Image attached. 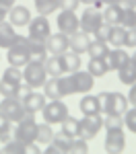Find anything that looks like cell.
<instances>
[{
    "mask_svg": "<svg viewBox=\"0 0 136 154\" xmlns=\"http://www.w3.org/2000/svg\"><path fill=\"white\" fill-rule=\"evenodd\" d=\"M6 60H8V66H17V68H23L27 62H31L29 48H27V37L25 35L12 37V43H11V48H8Z\"/></svg>",
    "mask_w": 136,
    "mask_h": 154,
    "instance_id": "6da1fadb",
    "label": "cell"
},
{
    "mask_svg": "<svg viewBox=\"0 0 136 154\" xmlns=\"http://www.w3.org/2000/svg\"><path fill=\"white\" fill-rule=\"evenodd\" d=\"M101 111L107 113H115V115H124L126 109L130 107L128 99L122 93H101Z\"/></svg>",
    "mask_w": 136,
    "mask_h": 154,
    "instance_id": "7a4b0ae2",
    "label": "cell"
},
{
    "mask_svg": "<svg viewBox=\"0 0 136 154\" xmlns=\"http://www.w3.org/2000/svg\"><path fill=\"white\" fill-rule=\"evenodd\" d=\"M23 80L29 84L31 88L43 86V82L48 80V72L43 68V62H35V60L27 62L23 66Z\"/></svg>",
    "mask_w": 136,
    "mask_h": 154,
    "instance_id": "3957f363",
    "label": "cell"
},
{
    "mask_svg": "<svg viewBox=\"0 0 136 154\" xmlns=\"http://www.w3.org/2000/svg\"><path fill=\"white\" fill-rule=\"evenodd\" d=\"M17 130H14V140L19 142H35V136H37V121H35V113L27 111L25 117L21 121H17Z\"/></svg>",
    "mask_w": 136,
    "mask_h": 154,
    "instance_id": "277c9868",
    "label": "cell"
},
{
    "mask_svg": "<svg viewBox=\"0 0 136 154\" xmlns=\"http://www.w3.org/2000/svg\"><path fill=\"white\" fill-rule=\"evenodd\" d=\"M103 128V119L99 113H93V115H85L83 119H78V138H83V140H93L95 136H97L99 131Z\"/></svg>",
    "mask_w": 136,
    "mask_h": 154,
    "instance_id": "5b68a950",
    "label": "cell"
},
{
    "mask_svg": "<svg viewBox=\"0 0 136 154\" xmlns=\"http://www.w3.org/2000/svg\"><path fill=\"white\" fill-rule=\"evenodd\" d=\"M0 113L8 119L11 123H17L25 117L27 109L23 107V101H19L17 97H4L0 103Z\"/></svg>",
    "mask_w": 136,
    "mask_h": 154,
    "instance_id": "8992f818",
    "label": "cell"
},
{
    "mask_svg": "<svg viewBox=\"0 0 136 154\" xmlns=\"http://www.w3.org/2000/svg\"><path fill=\"white\" fill-rule=\"evenodd\" d=\"M41 113H43V121L54 125V123H60L62 119L68 115V107L62 99H49V103L43 105Z\"/></svg>",
    "mask_w": 136,
    "mask_h": 154,
    "instance_id": "52a82bcc",
    "label": "cell"
},
{
    "mask_svg": "<svg viewBox=\"0 0 136 154\" xmlns=\"http://www.w3.org/2000/svg\"><path fill=\"white\" fill-rule=\"evenodd\" d=\"M101 23H103L101 8H97V6L91 4V6H87L85 11H83V17L78 19V29L85 31V33H89V35H93V31H95Z\"/></svg>",
    "mask_w": 136,
    "mask_h": 154,
    "instance_id": "ba28073f",
    "label": "cell"
},
{
    "mask_svg": "<svg viewBox=\"0 0 136 154\" xmlns=\"http://www.w3.org/2000/svg\"><path fill=\"white\" fill-rule=\"evenodd\" d=\"M103 148H105V152H109V154L124 152V148H126V134H124V128L107 130V136H105V144H103Z\"/></svg>",
    "mask_w": 136,
    "mask_h": 154,
    "instance_id": "9c48e42d",
    "label": "cell"
},
{
    "mask_svg": "<svg viewBox=\"0 0 136 154\" xmlns=\"http://www.w3.org/2000/svg\"><path fill=\"white\" fill-rule=\"evenodd\" d=\"M56 23H58V31L68 37L78 31V17L74 14V11H60Z\"/></svg>",
    "mask_w": 136,
    "mask_h": 154,
    "instance_id": "30bf717a",
    "label": "cell"
},
{
    "mask_svg": "<svg viewBox=\"0 0 136 154\" xmlns=\"http://www.w3.org/2000/svg\"><path fill=\"white\" fill-rule=\"evenodd\" d=\"M46 48H48V54H54V56H60L64 51H68L70 48V39L64 33H49V37L46 39Z\"/></svg>",
    "mask_w": 136,
    "mask_h": 154,
    "instance_id": "8fae6325",
    "label": "cell"
},
{
    "mask_svg": "<svg viewBox=\"0 0 136 154\" xmlns=\"http://www.w3.org/2000/svg\"><path fill=\"white\" fill-rule=\"evenodd\" d=\"M72 78V86H74V93H89L95 84V76H91L89 72L85 70H76L70 74Z\"/></svg>",
    "mask_w": 136,
    "mask_h": 154,
    "instance_id": "7c38bea8",
    "label": "cell"
},
{
    "mask_svg": "<svg viewBox=\"0 0 136 154\" xmlns=\"http://www.w3.org/2000/svg\"><path fill=\"white\" fill-rule=\"evenodd\" d=\"M27 48H29V58L35 62H43L48 58V48H46V39L41 37H27Z\"/></svg>",
    "mask_w": 136,
    "mask_h": 154,
    "instance_id": "4fadbf2b",
    "label": "cell"
},
{
    "mask_svg": "<svg viewBox=\"0 0 136 154\" xmlns=\"http://www.w3.org/2000/svg\"><path fill=\"white\" fill-rule=\"evenodd\" d=\"M49 33H52V27H49L48 17L39 14L35 19L29 21V35L31 37H41V39H48Z\"/></svg>",
    "mask_w": 136,
    "mask_h": 154,
    "instance_id": "5bb4252c",
    "label": "cell"
},
{
    "mask_svg": "<svg viewBox=\"0 0 136 154\" xmlns=\"http://www.w3.org/2000/svg\"><path fill=\"white\" fill-rule=\"evenodd\" d=\"M8 23L14 25V27H25V25H29L31 21V12L27 6H21V4H14L11 11H8Z\"/></svg>",
    "mask_w": 136,
    "mask_h": 154,
    "instance_id": "9a60e30c",
    "label": "cell"
},
{
    "mask_svg": "<svg viewBox=\"0 0 136 154\" xmlns=\"http://www.w3.org/2000/svg\"><path fill=\"white\" fill-rule=\"evenodd\" d=\"M70 39V51H74V54H87V49H89V43H91V37H89V33H85V31H76V33H72V35L68 37Z\"/></svg>",
    "mask_w": 136,
    "mask_h": 154,
    "instance_id": "2e32d148",
    "label": "cell"
},
{
    "mask_svg": "<svg viewBox=\"0 0 136 154\" xmlns=\"http://www.w3.org/2000/svg\"><path fill=\"white\" fill-rule=\"evenodd\" d=\"M68 144H70V138L64 136L62 131H58V134H54L52 142L46 144V152L48 154H66L68 152Z\"/></svg>",
    "mask_w": 136,
    "mask_h": 154,
    "instance_id": "e0dca14e",
    "label": "cell"
},
{
    "mask_svg": "<svg viewBox=\"0 0 136 154\" xmlns=\"http://www.w3.org/2000/svg\"><path fill=\"white\" fill-rule=\"evenodd\" d=\"M58 58H60V66L64 70V74H72V72L81 70V56L78 54H74V51L68 49V51L60 54Z\"/></svg>",
    "mask_w": 136,
    "mask_h": 154,
    "instance_id": "ac0fdd59",
    "label": "cell"
},
{
    "mask_svg": "<svg viewBox=\"0 0 136 154\" xmlns=\"http://www.w3.org/2000/svg\"><path fill=\"white\" fill-rule=\"evenodd\" d=\"M81 111L83 115H93V113H101V97L99 95H85L81 99Z\"/></svg>",
    "mask_w": 136,
    "mask_h": 154,
    "instance_id": "d6986e66",
    "label": "cell"
},
{
    "mask_svg": "<svg viewBox=\"0 0 136 154\" xmlns=\"http://www.w3.org/2000/svg\"><path fill=\"white\" fill-rule=\"evenodd\" d=\"M43 105H46V95H43V93L31 91V93L23 99V107L27 111H31V113H39V111L43 109Z\"/></svg>",
    "mask_w": 136,
    "mask_h": 154,
    "instance_id": "ffe728a7",
    "label": "cell"
},
{
    "mask_svg": "<svg viewBox=\"0 0 136 154\" xmlns=\"http://www.w3.org/2000/svg\"><path fill=\"white\" fill-rule=\"evenodd\" d=\"M128 60H130V56H128L122 48L109 49V51H107V56H105V62H107V68H109V70H118V68L124 66Z\"/></svg>",
    "mask_w": 136,
    "mask_h": 154,
    "instance_id": "44dd1931",
    "label": "cell"
},
{
    "mask_svg": "<svg viewBox=\"0 0 136 154\" xmlns=\"http://www.w3.org/2000/svg\"><path fill=\"white\" fill-rule=\"evenodd\" d=\"M115 72H118L122 84H128V86H130V84L136 82V64L132 62V60H128V62H126L124 66H120Z\"/></svg>",
    "mask_w": 136,
    "mask_h": 154,
    "instance_id": "7402d4cb",
    "label": "cell"
},
{
    "mask_svg": "<svg viewBox=\"0 0 136 154\" xmlns=\"http://www.w3.org/2000/svg\"><path fill=\"white\" fill-rule=\"evenodd\" d=\"M87 72H89L91 76H95V78L105 76V74L109 72L105 58H91V60H89V68H87Z\"/></svg>",
    "mask_w": 136,
    "mask_h": 154,
    "instance_id": "603a6c76",
    "label": "cell"
},
{
    "mask_svg": "<svg viewBox=\"0 0 136 154\" xmlns=\"http://www.w3.org/2000/svg\"><path fill=\"white\" fill-rule=\"evenodd\" d=\"M122 8L120 6H115V4H107V6H103L101 8V14H103V21L109 25H120L122 21Z\"/></svg>",
    "mask_w": 136,
    "mask_h": 154,
    "instance_id": "cb8c5ba5",
    "label": "cell"
},
{
    "mask_svg": "<svg viewBox=\"0 0 136 154\" xmlns=\"http://www.w3.org/2000/svg\"><path fill=\"white\" fill-rule=\"evenodd\" d=\"M14 35H17L14 33V25H11L8 21H0V48L8 49Z\"/></svg>",
    "mask_w": 136,
    "mask_h": 154,
    "instance_id": "d4e9b609",
    "label": "cell"
},
{
    "mask_svg": "<svg viewBox=\"0 0 136 154\" xmlns=\"http://www.w3.org/2000/svg\"><path fill=\"white\" fill-rule=\"evenodd\" d=\"M60 131L64 136H68V138H76V134H78V119L66 115L60 121Z\"/></svg>",
    "mask_w": 136,
    "mask_h": 154,
    "instance_id": "484cf974",
    "label": "cell"
},
{
    "mask_svg": "<svg viewBox=\"0 0 136 154\" xmlns=\"http://www.w3.org/2000/svg\"><path fill=\"white\" fill-rule=\"evenodd\" d=\"M107 43H111L113 48H124V45H126V29H124L122 25H113V27H111Z\"/></svg>",
    "mask_w": 136,
    "mask_h": 154,
    "instance_id": "4316f807",
    "label": "cell"
},
{
    "mask_svg": "<svg viewBox=\"0 0 136 154\" xmlns=\"http://www.w3.org/2000/svg\"><path fill=\"white\" fill-rule=\"evenodd\" d=\"M107 51H109L107 41H99V39L91 41V43H89V49H87V54H89L91 58H105Z\"/></svg>",
    "mask_w": 136,
    "mask_h": 154,
    "instance_id": "83f0119b",
    "label": "cell"
},
{
    "mask_svg": "<svg viewBox=\"0 0 136 154\" xmlns=\"http://www.w3.org/2000/svg\"><path fill=\"white\" fill-rule=\"evenodd\" d=\"M43 68L48 72V76H62L64 74V70H62V66H60V58L54 56V54L43 60Z\"/></svg>",
    "mask_w": 136,
    "mask_h": 154,
    "instance_id": "f1b7e54d",
    "label": "cell"
},
{
    "mask_svg": "<svg viewBox=\"0 0 136 154\" xmlns=\"http://www.w3.org/2000/svg\"><path fill=\"white\" fill-rule=\"evenodd\" d=\"M43 95H46V99H62L60 84H58V76H52L49 80L43 82Z\"/></svg>",
    "mask_w": 136,
    "mask_h": 154,
    "instance_id": "f546056e",
    "label": "cell"
},
{
    "mask_svg": "<svg viewBox=\"0 0 136 154\" xmlns=\"http://www.w3.org/2000/svg\"><path fill=\"white\" fill-rule=\"evenodd\" d=\"M52 138H54V131H52V123H48V121H46V123H41V125L37 123V136H35V142H37V144H43V146H46V144L52 142Z\"/></svg>",
    "mask_w": 136,
    "mask_h": 154,
    "instance_id": "4dcf8cb0",
    "label": "cell"
},
{
    "mask_svg": "<svg viewBox=\"0 0 136 154\" xmlns=\"http://www.w3.org/2000/svg\"><path fill=\"white\" fill-rule=\"evenodd\" d=\"M35 8L39 14L48 17V14L58 11V0H35Z\"/></svg>",
    "mask_w": 136,
    "mask_h": 154,
    "instance_id": "1f68e13d",
    "label": "cell"
},
{
    "mask_svg": "<svg viewBox=\"0 0 136 154\" xmlns=\"http://www.w3.org/2000/svg\"><path fill=\"white\" fill-rule=\"evenodd\" d=\"M68 152L70 154H87L89 152V144L83 138H70V144H68Z\"/></svg>",
    "mask_w": 136,
    "mask_h": 154,
    "instance_id": "d6a6232c",
    "label": "cell"
},
{
    "mask_svg": "<svg viewBox=\"0 0 136 154\" xmlns=\"http://www.w3.org/2000/svg\"><path fill=\"white\" fill-rule=\"evenodd\" d=\"M103 128L105 130H115V128H124V115H115V113H107L103 119Z\"/></svg>",
    "mask_w": 136,
    "mask_h": 154,
    "instance_id": "836d02e7",
    "label": "cell"
},
{
    "mask_svg": "<svg viewBox=\"0 0 136 154\" xmlns=\"http://www.w3.org/2000/svg\"><path fill=\"white\" fill-rule=\"evenodd\" d=\"M2 78L4 80H8V82H23V72H21V68H17V66H8L6 70H4V74H2Z\"/></svg>",
    "mask_w": 136,
    "mask_h": 154,
    "instance_id": "e575fe53",
    "label": "cell"
},
{
    "mask_svg": "<svg viewBox=\"0 0 136 154\" xmlns=\"http://www.w3.org/2000/svg\"><path fill=\"white\" fill-rule=\"evenodd\" d=\"M124 29H136V8H128L122 12V21H120Z\"/></svg>",
    "mask_w": 136,
    "mask_h": 154,
    "instance_id": "d590c367",
    "label": "cell"
},
{
    "mask_svg": "<svg viewBox=\"0 0 136 154\" xmlns=\"http://www.w3.org/2000/svg\"><path fill=\"white\" fill-rule=\"evenodd\" d=\"M58 84H60V95L62 97H68L74 95V86H72V78L70 76H58Z\"/></svg>",
    "mask_w": 136,
    "mask_h": 154,
    "instance_id": "8d00e7d4",
    "label": "cell"
},
{
    "mask_svg": "<svg viewBox=\"0 0 136 154\" xmlns=\"http://www.w3.org/2000/svg\"><path fill=\"white\" fill-rule=\"evenodd\" d=\"M12 140V134H11V121L0 113V142H8Z\"/></svg>",
    "mask_w": 136,
    "mask_h": 154,
    "instance_id": "74e56055",
    "label": "cell"
},
{
    "mask_svg": "<svg viewBox=\"0 0 136 154\" xmlns=\"http://www.w3.org/2000/svg\"><path fill=\"white\" fill-rule=\"evenodd\" d=\"M111 27H113V25H109V23H105V21H103V23L93 31V37L99 39V41H107V39H109V33H111Z\"/></svg>",
    "mask_w": 136,
    "mask_h": 154,
    "instance_id": "f35d334b",
    "label": "cell"
},
{
    "mask_svg": "<svg viewBox=\"0 0 136 154\" xmlns=\"http://www.w3.org/2000/svg\"><path fill=\"white\" fill-rule=\"evenodd\" d=\"M124 125L128 128V131L136 134V107L126 109V113H124Z\"/></svg>",
    "mask_w": 136,
    "mask_h": 154,
    "instance_id": "ab89813d",
    "label": "cell"
},
{
    "mask_svg": "<svg viewBox=\"0 0 136 154\" xmlns=\"http://www.w3.org/2000/svg\"><path fill=\"white\" fill-rule=\"evenodd\" d=\"M2 152L4 154H23V142H19V140H8V142H4L2 146Z\"/></svg>",
    "mask_w": 136,
    "mask_h": 154,
    "instance_id": "60d3db41",
    "label": "cell"
},
{
    "mask_svg": "<svg viewBox=\"0 0 136 154\" xmlns=\"http://www.w3.org/2000/svg\"><path fill=\"white\" fill-rule=\"evenodd\" d=\"M21 84V82H19ZM19 84L14 82H8V80H0V95L2 97H17V88H19Z\"/></svg>",
    "mask_w": 136,
    "mask_h": 154,
    "instance_id": "b9f144b4",
    "label": "cell"
},
{
    "mask_svg": "<svg viewBox=\"0 0 136 154\" xmlns=\"http://www.w3.org/2000/svg\"><path fill=\"white\" fill-rule=\"evenodd\" d=\"M78 4H81L78 0H58V8L60 11H76Z\"/></svg>",
    "mask_w": 136,
    "mask_h": 154,
    "instance_id": "7bdbcfd3",
    "label": "cell"
},
{
    "mask_svg": "<svg viewBox=\"0 0 136 154\" xmlns=\"http://www.w3.org/2000/svg\"><path fill=\"white\" fill-rule=\"evenodd\" d=\"M41 148L37 142H23V154H39Z\"/></svg>",
    "mask_w": 136,
    "mask_h": 154,
    "instance_id": "ee69618b",
    "label": "cell"
},
{
    "mask_svg": "<svg viewBox=\"0 0 136 154\" xmlns=\"http://www.w3.org/2000/svg\"><path fill=\"white\" fill-rule=\"evenodd\" d=\"M31 91H33V88H31V86H29V84H27V82L23 80V82L19 84V88H17V99H19V101H23V99H25L27 95H29Z\"/></svg>",
    "mask_w": 136,
    "mask_h": 154,
    "instance_id": "f6af8a7d",
    "label": "cell"
},
{
    "mask_svg": "<svg viewBox=\"0 0 136 154\" xmlns=\"http://www.w3.org/2000/svg\"><path fill=\"white\" fill-rule=\"evenodd\" d=\"M126 48H136V29H126Z\"/></svg>",
    "mask_w": 136,
    "mask_h": 154,
    "instance_id": "bcb514c9",
    "label": "cell"
},
{
    "mask_svg": "<svg viewBox=\"0 0 136 154\" xmlns=\"http://www.w3.org/2000/svg\"><path fill=\"white\" fill-rule=\"evenodd\" d=\"M126 99H128V103H130L132 107H136V82L130 84V93H128V97H126Z\"/></svg>",
    "mask_w": 136,
    "mask_h": 154,
    "instance_id": "7dc6e473",
    "label": "cell"
},
{
    "mask_svg": "<svg viewBox=\"0 0 136 154\" xmlns=\"http://www.w3.org/2000/svg\"><path fill=\"white\" fill-rule=\"evenodd\" d=\"M115 6H120L122 11H128V8H134V0H115Z\"/></svg>",
    "mask_w": 136,
    "mask_h": 154,
    "instance_id": "c3c4849f",
    "label": "cell"
},
{
    "mask_svg": "<svg viewBox=\"0 0 136 154\" xmlns=\"http://www.w3.org/2000/svg\"><path fill=\"white\" fill-rule=\"evenodd\" d=\"M17 4V0H0V11H4V12H8Z\"/></svg>",
    "mask_w": 136,
    "mask_h": 154,
    "instance_id": "681fc988",
    "label": "cell"
},
{
    "mask_svg": "<svg viewBox=\"0 0 136 154\" xmlns=\"http://www.w3.org/2000/svg\"><path fill=\"white\" fill-rule=\"evenodd\" d=\"M107 4H115V0H97L93 6H97V8H103V6H107Z\"/></svg>",
    "mask_w": 136,
    "mask_h": 154,
    "instance_id": "f907efd6",
    "label": "cell"
},
{
    "mask_svg": "<svg viewBox=\"0 0 136 154\" xmlns=\"http://www.w3.org/2000/svg\"><path fill=\"white\" fill-rule=\"evenodd\" d=\"M78 2H81V4H87V6H91V4H95L97 0H78Z\"/></svg>",
    "mask_w": 136,
    "mask_h": 154,
    "instance_id": "816d5d0a",
    "label": "cell"
},
{
    "mask_svg": "<svg viewBox=\"0 0 136 154\" xmlns=\"http://www.w3.org/2000/svg\"><path fill=\"white\" fill-rule=\"evenodd\" d=\"M6 14H8V12H4V11H0V21H6Z\"/></svg>",
    "mask_w": 136,
    "mask_h": 154,
    "instance_id": "f5cc1de1",
    "label": "cell"
},
{
    "mask_svg": "<svg viewBox=\"0 0 136 154\" xmlns=\"http://www.w3.org/2000/svg\"><path fill=\"white\" fill-rule=\"evenodd\" d=\"M130 60H132V62L136 64V51H134V56H130Z\"/></svg>",
    "mask_w": 136,
    "mask_h": 154,
    "instance_id": "db71d44e",
    "label": "cell"
},
{
    "mask_svg": "<svg viewBox=\"0 0 136 154\" xmlns=\"http://www.w3.org/2000/svg\"><path fill=\"white\" fill-rule=\"evenodd\" d=\"M134 8H136V0H134Z\"/></svg>",
    "mask_w": 136,
    "mask_h": 154,
    "instance_id": "11a10c76",
    "label": "cell"
}]
</instances>
